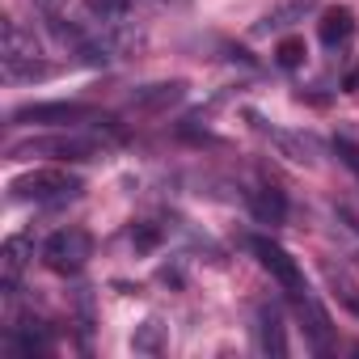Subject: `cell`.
Instances as JSON below:
<instances>
[{
    "instance_id": "cell-1",
    "label": "cell",
    "mask_w": 359,
    "mask_h": 359,
    "mask_svg": "<svg viewBox=\"0 0 359 359\" xmlns=\"http://www.w3.org/2000/svg\"><path fill=\"white\" fill-rule=\"evenodd\" d=\"M81 191H85V182L68 169H34V173H22L9 182L13 199H34V203H64V199H76Z\"/></svg>"
},
{
    "instance_id": "cell-2",
    "label": "cell",
    "mask_w": 359,
    "mask_h": 359,
    "mask_svg": "<svg viewBox=\"0 0 359 359\" xmlns=\"http://www.w3.org/2000/svg\"><path fill=\"white\" fill-rule=\"evenodd\" d=\"M89 258H93V237L85 229H60L43 245V262L55 275H76V271H85Z\"/></svg>"
},
{
    "instance_id": "cell-3",
    "label": "cell",
    "mask_w": 359,
    "mask_h": 359,
    "mask_svg": "<svg viewBox=\"0 0 359 359\" xmlns=\"http://www.w3.org/2000/svg\"><path fill=\"white\" fill-rule=\"evenodd\" d=\"M5 76H47V68L39 64L34 34H26L18 22H5Z\"/></svg>"
},
{
    "instance_id": "cell-4",
    "label": "cell",
    "mask_w": 359,
    "mask_h": 359,
    "mask_svg": "<svg viewBox=\"0 0 359 359\" xmlns=\"http://www.w3.org/2000/svg\"><path fill=\"white\" fill-rule=\"evenodd\" d=\"M250 250L258 254V262H262V266H266V271L292 292V296H304V292H309V287H304V275H300V266H296V258H292L279 241H271V237H254Z\"/></svg>"
},
{
    "instance_id": "cell-5",
    "label": "cell",
    "mask_w": 359,
    "mask_h": 359,
    "mask_svg": "<svg viewBox=\"0 0 359 359\" xmlns=\"http://www.w3.org/2000/svg\"><path fill=\"white\" fill-rule=\"evenodd\" d=\"M9 156H55V161H89L97 156V144L85 135H55V140H30V144H13Z\"/></svg>"
},
{
    "instance_id": "cell-6",
    "label": "cell",
    "mask_w": 359,
    "mask_h": 359,
    "mask_svg": "<svg viewBox=\"0 0 359 359\" xmlns=\"http://www.w3.org/2000/svg\"><path fill=\"white\" fill-rule=\"evenodd\" d=\"M85 118H93V110L81 102H34L13 110V123H47V127H72Z\"/></svg>"
},
{
    "instance_id": "cell-7",
    "label": "cell",
    "mask_w": 359,
    "mask_h": 359,
    "mask_svg": "<svg viewBox=\"0 0 359 359\" xmlns=\"http://www.w3.org/2000/svg\"><path fill=\"white\" fill-rule=\"evenodd\" d=\"M30 258H34V241L26 233H13L5 245H0V287L18 292V279H22V271H26Z\"/></svg>"
},
{
    "instance_id": "cell-8",
    "label": "cell",
    "mask_w": 359,
    "mask_h": 359,
    "mask_svg": "<svg viewBox=\"0 0 359 359\" xmlns=\"http://www.w3.org/2000/svg\"><path fill=\"white\" fill-rule=\"evenodd\" d=\"M317 34H321V43L325 47H338V43H346L351 34H355V13L351 9H325L321 13V22H317Z\"/></svg>"
},
{
    "instance_id": "cell-9",
    "label": "cell",
    "mask_w": 359,
    "mask_h": 359,
    "mask_svg": "<svg viewBox=\"0 0 359 359\" xmlns=\"http://www.w3.org/2000/svg\"><path fill=\"white\" fill-rule=\"evenodd\" d=\"M250 208H254V216H258L262 224H283V220H287V199H283V191H275V187L254 191V195H250Z\"/></svg>"
},
{
    "instance_id": "cell-10",
    "label": "cell",
    "mask_w": 359,
    "mask_h": 359,
    "mask_svg": "<svg viewBox=\"0 0 359 359\" xmlns=\"http://www.w3.org/2000/svg\"><path fill=\"white\" fill-rule=\"evenodd\" d=\"M300 309L309 313V334H313V346L325 355V351H330V317H325V309H321L317 300H309V296H300Z\"/></svg>"
},
{
    "instance_id": "cell-11",
    "label": "cell",
    "mask_w": 359,
    "mask_h": 359,
    "mask_svg": "<svg viewBox=\"0 0 359 359\" xmlns=\"http://www.w3.org/2000/svg\"><path fill=\"white\" fill-rule=\"evenodd\" d=\"M262 351H271V355H287L283 325H279V313H275V309H262Z\"/></svg>"
},
{
    "instance_id": "cell-12",
    "label": "cell",
    "mask_w": 359,
    "mask_h": 359,
    "mask_svg": "<svg viewBox=\"0 0 359 359\" xmlns=\"http://www.w3.org/2000/svg\"><path fill=\"white\" fill-rule=\"evenodd\" d=\"M182 93H187V85H182V81H169V85H152V89H148V93H140L135 102H140V106H165V102H177Z\"/></svg>"
},
{
    "instance_id": "cell-13",
    "label": "cell",
    "mask_w": 359,
    "mask_h": 359,
    "mask_svg": "<svg viewBox=\"0 0 359 359\" xmlns=\"http://www.w3.org/2000/svg\"><path fill=\"white\" fill-rule=\"evenodd\" d=\"M161 334H165V330H161V321H144V325L135 330L131 346H135V351H144V355H156V351H161Z\"/></svg>"
},
{
    "instance_id": "cell-14",
    "label": "cell",
    "mask_w": 359,
    "mask_h": 359,
    "mask_svg": "<svg viewBox=\"0 0 359 359\" xmlns=\"http://www.w3.org/2000/svg\"><path fill=\"white\" fill-rule=\"evenodd\" d=\"M313 5H317V0H292L287 9H279V13H271V18L262 22V30H279V26H292V18H304Z\"/></svg>"
},
{
    "instance_id": "cell-15",
    "label": "cell",
    "mask_w": 359,
    "mask_h": 359,
    "mask_svg": "<svg viewBox=\"0 0 359 359\" xmlns=\"http://www.w3.org/2000/svg\"><path fill=\"white\" fill-rule=\"evenodd\" d=\"M304 39H283L279 47H275V60H279V68H300L304 64Z\"/></svg>"
},
{
    "instance_id": "cell-16",
    "label": "cell",
    "mask_w": 359,
    "mask_h": 359,
    "mask_svg": "<svg viewBox=\"0 0 359 359\" xmlns=\"http://www.w3.org/2000/svg\"><path fill=\"white\" fill-rule=\"evenodd\" d=\"M275 144L292 156V161H300V165H309L313 161V140H296V135H283V131H275Z\"/></svg>"
},
{
    "instance_id": "cell-17",
    "label": "cell",
    "mask_w": 359,
    "mask_h": 359,
    "mask_svg": "<svg viewBox=\"0 0 359 359\" xmlns=\"http://www.w3.org/2000/svg\"><path fill=\"white\" fill-rule=\"evenodd\" d=\"M131 241H135V250H152V245L161 241V233H156L152 224H140V229L131 233Z\"/></svg>"
},
{
    "instance_id": "cell-18",
    "label": "cell",
    "mask_w": 359,
    "mask_h": 359,
    "mask_svg": "<svg viewBox=\"0 0 359 359\" xmlns=\"http://www.w3.org/2000/svg\"><path fill=\"white\" fill-rule=\"evenodd\" d=\"M334 148H338V156H342V161H346V165L359 173V148H355L351 140H334Z\"/></svg>"
},
{
    "instance_id": "cell-19",
    "label": "cell",
    "mask_w": 359,
    "mask_h": 359,
    "mask_svg": "<svg viewBox=\"0 0 359 359\" xmlns=\"http://www.w3.org/2000/svg\"><path fill=\"white\" fill-rule=\"evenodd\" d=\"M338 300H342L351 313H359V287H351V283H342V279H338Z\"/></svg>"
},
{
    "instance_id": "cell-20",
    "label": "cell",
    "mask_w": 359,
    "mask_h": 359,
    "mask_svg": "<svg viewBox=\"0 0 359 359\" xmlns=\"http://www.w3.org/2000/svg\"><path fill=\"white\" fill-rule=\"evenodd\" d=\"M34 5H39L47 18H55V13H60V0H34Z\"/></svg>"
}]
</instances>
